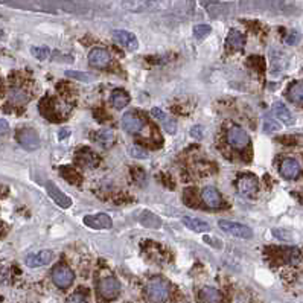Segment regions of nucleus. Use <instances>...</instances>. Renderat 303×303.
I'll return each instance as SVG.
<instances>
[{"label": "nucleus", "instance_id": "obj_1", "mask_svg": "<svg viewBox=\"0 0 303 303\" xmlns=\"http://www.w3.org/2000/svg\"><path fill=\"white\" fill-rule=\"evenodd\" d=\"M145 296L148 302L151 303H165L171 296V287L169 284L162 278L151 279L145 287Z\"/></svg>", "mask_w": 303, "mask_h": 303}, {"label": "nucleus", "instance_id": "obj_2", "mask_svg": "<svg viewBox=\"0 0 303 303\" xmlns=\"http://www.w3.org/2000/svg\"><path fill=\"white\" fill-rule=\"evenodd\" d=\"M218 226L221 227L223 232H226L227 235H232L235 238H241V239H252L253 238V230L241 223L236 221H227V220H220Z\"/></svg>", "mask_w": 303, "mask_h": 303}, {"label": "nucleus", "instance_id": "obj_3", "mask_svg": "<svg viewBox=\"0 0 303 303\" xmlns=\"http://www.w3.org/2000/svg\"><path fill=\"white\" fill-rule=\"evenodd\" d=\"M226 139H227L229 145H232L236 149H244L250 143L249 133L243 127H239V125H232L227 130V133H226Z\"/></svg>", "mask_w": 303, "mask_h": 303}, {"label": "nucleus", "instance_id": "obj_4", "mask_svg": "<svg viewBox=\"0 0 303 303\" xmlns=\"http://www.w3.org/2000/svg\"><path fill=\"white\" fill-rule=\"evenodd\" d=\"M98 293L102 299L105 300H113L119 296L120 293V284L116 278L113 276H107L104 279L99 281L98 284Z\"/></svg>", "mask_w": 303, "mask_h": 303}, {"label": "nucleus", "instance_id": "obj_5", "mask_svg": "<svg viewBox=\"0 0 303 303\" xmlns=\"http://www.w3.org/2000/svg\"><path fill=\"white\" fill-rule=\"evenodd\" d=\"M73 279H75V273L64 264H59L52 270V281L61 290L69 288L73 284Z\"/></svg>", "mask_w": 303, "mask_h": 303}, {"label": "nucleus", "instance_id": "obj_6", "mask_svg": "<svg viewBox=\"0 0 303 303\" xmlns=\"http://www.w3.org/2000/svg\"><path fill=\"white\" fill-rule=\"evenodd\" d=\"M252 8L259 9H271L278 12H293L294 11V2L291 0H252Z\"/></svg>", "mask_w": 303, "mask_h": 303}, {"label": "nucleus", "instance_id": "obj_7", "mask_svg": "<svg viewBox=\"0 0 303 303\" xmlns=\"http://www.w3.org/2000/svg\"><path fill=\"white\" fill-rule=\"evenodd\" d=\"M236 188H238V192L243 195V197H255L259 191V183H258V178L253 175V174H243L238 181H236Z\"/></svg>", "mask_w": 303, "mask_h": 303}, {"label": "nucleus", "instance_id": "obj_8", "mask_svg": "<svg viewBox=\"0 0 303 303\" xmlns=\"http://www.w3.org/2000/svg\"><path fill=\"white\" fill-rule=\"evenodd\" d=\"M17 140L18 143L26 149V151H35L40 146V137L34 128H21L17 133Z\"/></svg>", "mask_w": 303, "mask_h": 303}, {"label": "nucleus", "instance_id": "obj_9", "mask_svg": "<svg viewBox=\"0 0 303 303\" xmlns=\"http://www.w3.org/2000/svg\"><path fill=\"white\" fill-rule=\"evenodd\" d=\"M88 64L92 67L105 69V67H108L111 64V55L104 47H93L88 52Z\"/></svg>", "mask_w": 303, "mask_h": 303}, {"label": "nucleus", "instance_id": "obj_10", "mask_svg": "<svg viewBox=\"0 0 303 303\" xmlns=\"http://www.w3.org/2000/svg\"><path fill=\"white\" fill-rule=\"evenodd\" d=\"M201 200L209 209H221L226 207V203L221 197V194L214 186H206L201 191Z\"/></svg>", "mask_w": 303, "mask_h": 303}, {"label": "nucleus", "instance_id": "obj_11", "mask_svg": "<svg viewBox=\"0 0 303 303\" xmlns=\"http://www.w3.org/2000/svg\"><path fill=\"white\" fill-rule=\"evenodd\" d=\"M84 224L90 229H96V230H105V229H111L113 221L107 214H93V215H87L84 217Z\"/></svg>", "mask_w": 303, "mask_h": 303}, {"label": "nucleus", "instance_id": "obj_12", "mask_svg": "<svg viewBox=\"0 0 303 303\" xmlns=\"http://www.w3.org/2000/svg\"><path fill=\"white\" fill-rule=\"evenodd\" d=\"M111 35H113V38H114L122 47H125V49H128V50H136L137 46H139V41H137L136 35H134L133 32H130V31H125V29H114V31L111 32Z\"/></svg>", "mask_w": 303, "mask_h": 303}, {"label": "nucleus", "instance_id": "obj_13", "mask_svg": "<svg viewBox=\"0 0 303 303\" xmlns=\"http://www.w3.org/2000/svg\"><path fill=\"white\" fill-rule=\"evenodd\" d=\"M120 124H122V128H124L127 133H130V134H137V133H140V131L143 130V125H145V122L142 120V117H139L136 113H125V114L122 116Z\"/></svg>", "mask_w": 303, "mask_h": 303}, {"label": "nucleus", "instance_id": "obj_14", "mask_svg": "<svg viewBox=\"0 0 303 303\" xmlns=\"http://www.w3.org/2000/svg\"><path fill=\"white\" fill-rule=\"evenodd\" d=\"M46 191H47V194H49V197L59 206V207H63V209H69L70 206H72V200L63 192V191H59V188L55 185V183H52V181H47L46 183Z\"/></svg>", "mask_w": 303, "mask_h": 303}, {"label": "nucleus", "instance_id": "obj_15", "mask_svg": "<svg viewBox=\"0 0 303 303\" xmlns=\"http://www.w3.org/2000/svg\"><path fill=\"white\" fill-rule=\"evenodd\" d=\"M151 114L160 122L162 128H163L166 133H169V134H175V133H177V120H175L174 117H171L169 114H166L163 110L154 107V108L151 110Z\"/></svg>", "mask_w": 303, "mask_h": 303}, {"label": "nucleus", "instance_id": "obj_16", "mask_svg": "<svg viewBox=\"0 0 303 303\" xmlns=\"http://www.w3.org/2000/svg\"><path fill=\"white\" fill-rule=\"evenodd\" d=\"M53 259V252L52 250H41L38 253H32L26 256V265L31 268H37V267H43L47 265L50 261Z\"/></svg>", "mask_w": 303, "mask_h": 303}, {"label": "nucleus", "instance_id": "obj_17", "mask_svg": "<svg viewBox=\"0 0 303 303\" xmlns=\"http://www.w3.org/2000/svg\"><path fill=\"white\" fill-rule=\"evenodd\" d=\"M281 175L287 180H294L300 175V165L297 160L294 159H285L282 163H281Z\"/></svg>", "mask_w": 303, "mask_h": 303}, {"label": "nucleus", "instance_id": "obj_18", "mask_svg": "<svg viewBox=\"0 0 303 303\" xmlns=\"http://www.w3.org/2000/svg\"><path fill=\"white\" fill-rule=\"evenodd\" d=\"M226 44H227V49L229 50H241L246 44V37L243 35V32L236 31V29H232L226 38Z\"/></svg>", "mask_w": 303, "mask_h": 303}, {"label": "nucleus", "instance_id": "obj_19", "mask_svg": "<svg viewBox=\"0 0 303 303\" xmlns=\"http://www.w3.org/2000/svg\"><path fill=\"white\" fill-rule=\"evenodd\" d=\"M198 302L200 303H221L223 302V294L214 287H204L200 294H198Z\"/></svg>", "mask_w": 303, "mask_h": 303}, {"label": "nucleus", "instance_id": "obj_20", "mask_svg": "<svg viewBox=\"0 0 303 303\" xmlns=\"http://www.w3.org/2000/svg\"><path fill=\"white\" fill-rule=\"evenodd\" d=\"M76 162L82 166H90V168H95L98 163H99V159L98 156L90 149V148H82L78 151L76 154Z\"/></svg>", "mask_w": 303, "mask_h": 303}, {"label": "nucleus", "instance_id": "obj_21", "mask_svg": "<svg viewBox=\"0 0 303 303\" xmlns=\"http://www.w3.org/2000/svg\"><path fill=\"white\" fill-rule=\"evenodd\" d=\"M271 111H273V114H275L278 119H281L284 124H287V125H293V124H294V117H293L291 111L287 108L285 104H282V102H275L273 107H271Z\"/></svg>", "mask_w": 303, "mask_h": 303}, {"label": "nucleus", "instance_id": "obj_22", "mask_svg": "<svg viewBox=\"0 0 303 303\" xmlns=\"http://www.w3.org/2000/svg\"><path fill=\"white\" fill-rule=\"evenodd\" d=\"M181 223H183L188 229H191L192 232H197V233L209 232V230H210L209 223H206V221H204V220H201V218H195V217H185V218L181 220Z\"/></svg>", "mask_w": 303, "mask_h": 303}, {"label": "nucleus", "instance_id": "obj_23", "mask_svg": "<svg viewBox=\"0 0 303 303\" xmlns=\"http://www.w3.org/2000/svg\"><path fill=\"white\" fill-rule=\"evenodd\" d=\"M111 104L116 110H122L130 104V95L122 88H116L111 92Z\"/></svg>", "mask_w": 303, "mask_h": 303}, {"label": "nucleus", "instance_id": "obj_24", "mask_svg": "<svg viewBox=\"0 0 303 303\" xmlns=\"http://www.w3.org/2000/svg\"><path fill=\"white\" fill-rule=\"evenodd\" d=\"M95 140H96V143H98L101 148L108 149V148L113 145V142H114V133H113L111 130H108V128L99 130V131L96 133V136H95Z\"/></svg>", "mask_w": 303, "mask_h": 303}, {"label": "nucleus", "instance_id": "obj_25", "mask_svg": "<svg viewBox=\"0 0 303 303\" xmlns=\"http://www.w3.org/2000/svg\"><path fill=\"white\" fill-rule=\"evenodd\" d=\"M288 99L297 105L303 104V81H297L294 84H291V87L288 88Z\"/></svg>", "mask_w": 303, "mask_h": 303}, {"label": "nucleus", "instance_id": "obj_26", "mask_svg": "<svg viewBox=\"0 0 303 303\" xmlns=\"http://www.w3.org/2000/svg\"><path fill=\"white\" fill-rule=\"evenodd\" d=\"M140 224L145 227H149V229H159L162 226V220L156 214L146 210L140 215Z\"/></svg>", "mask_w": 303, "mask_h": 303}, {"label": "nucleus", "instance_id": "obj_27", "mask_svg": "<svg viewBox=\"0 0 303 303\" xmlns=\"http://www.w3.org/2000/svg\"><path fill=\"white\" fill-rule=\"evenodd\" d=\"M287 56L284 52H278V55H271V72L273 73H281L287 67Z\"/></svg>", "mask_w": 303, "mask_h": 303}, {"label": "nucleus", "instance_id": "obj_28", "mask_svg": "<svg viewBox=\"0 0 303 303\" xmlns=\"http://www.w3.org/2000/svg\"><path fill=\"white\" fill-rule=\"evenodd\" d=\"M64 75L67 78H72L75 81H79V82H93L96 79L95 75L92 73H87V72H78V70H66Z\"/></svg>", "mask_w": 303, "mask_h": 303}, {"label": "nucleus", "instance_id": "obj_29", "mask_svg": "<svg viewBox=\"0 0 303 303\" xmlns=\"http://www.w3.org/2000/svg\"><path fill=\"white\" fill-rule=\"evenodd\" d=\"M128 154L131 156V157H134V159H140V160H145V159H148V151H145L143 148H140V146H137V145H131L130 148H128Z\"/></svg>", "mask_w": 303, "mask_h": 303}, {"label": "nucleus", "instance_id": "obj_30", "mask_svg": "<svg viewBox=\"0 0 303 303\" xmlns=\"http://www.w3.org/2000/svg\"><path fill=\"white\" fill-rule=\"evenodd\" d=\"M210 31H212V27L209 24H197L194 27V35H195L197 40H201V38L207 37L210 34Z\"/></svg>", "mask_w": 303, "mask_h": 303}, {"label": "nucleus", "instance_id": "obj_31", "mask_svg": "<svg viewBox=\"0 0 303 303\" xmlns=\"http://www.w3.org/2000/svg\"><path fill=\"white\" fill-rule=\"evenodd\" d=\"M27 99H29V96L26 95V92H23L20 88H15V90L11 92V101L15 102V104H24Z\"/></svg>", "mask_w": 303, "mask_h": 303}, {"label": "nucleus", "instance_id": "obj_32", "mask_svg": "<svg viewBox=\"0 0 303 303\" xmlns=\"http://www.w3.org/2000/svg\"><path fill=\"white\" fill-rule=\"evenodd\" d=\"M31 53H32L37 59L43 61V59H46V58L50 55V50H49L47 47L38 46V47H32V49H31Z\"/></svg>", "mask_w": 303, "mask_h": 303}, {"label": "nucleus", "instance_id": "obj_33", "mask_svg": "<svg viewBox=\"0 0 303 303\" xmlns=\"http://www.w3.org/2000/svg\"><path fill=\"white\" fill-rule=\"evenodd\" d=\"M279 130H281V124L279 122H276L273 119H268V117L264 120V131L271 133V131H279Z\"/></svg>", "mask_w": 303, "mask_h": 303}, {"label": "nucleus", "instance_id": "obj_34", "mask_svg": "<svg viewBox=\"0 0 303 303\" xmlns=\"http://www.w3.org/2000/svg\"><path fill=\"white\" fill-rule=\"evenodd\" d=\"M66 303H88V300L84 293H73L72 296L67 297Z\"/></svg>", "mask_w": 303, "mask_h": 303}, {"label": "nucleus", "instance_id": "obj_35", "mask_svg": "<svg viewBox=\"0 0 303 303\" xmlns=\"http://www.w3.org/2000/svg\"><path fill=\"white\" fill-rule=\"evenodd\" d=\"M300 41V34L297 32V31H291V32H288V35L285 37V43L287 44H297Z\"/></svg>", "mask_w": 303, "mask_h": 303}, {"label": "nucleus", "instance_id": "obj_36", "mask_svg": "<svg viewBox=\"0 0 303 303\" xmlns=\"http://www.w3.org/2000/svg\"><path fill=\"white\" fill-rule=\"evenodd\" d=\"M273 235L278 238V239H282V241H291L293 239V235L287 230H282V229H276L273 230Z\"/></svg>", "mask_w": 303, "mask_h": 303}, {"label": "nucleus", "instance_id": "obj_37", "mask_svg": "<svg viewBox=\"0 0 303 303\" xmlns=\"http://www.w3.org/2000/svg\"><path fill=\"white\" fill-rule=\"evenodd\" d=\"M9 131V124L5 119H0V134L8 133Z\"/></svg>", "mask_w": 303, "mask_h": 303}]
</instances>
